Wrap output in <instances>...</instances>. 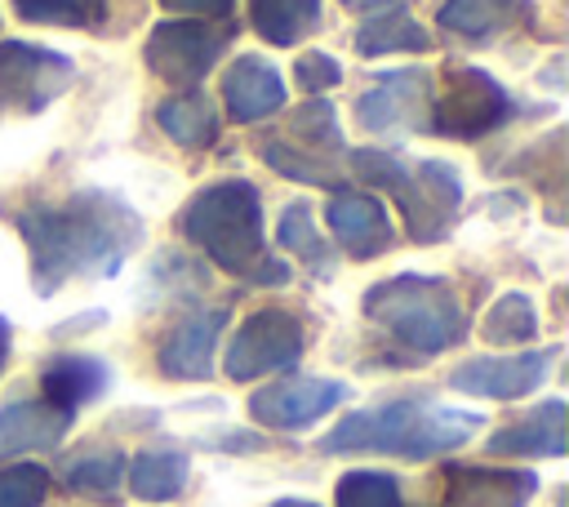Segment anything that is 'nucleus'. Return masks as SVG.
I'll use <instances>...</instances> for the list:
<instances>
[{
	"label": "nucleus",
	"mask_w": 569,
	"mask_h": 507,
	"mask_svg": "<svg viewBox=\"0 0 569 507\" xmlns=\"http://www.w3.org/2000/svg\"><path fill=\"white\" fill-rule=\"evenodd\" d=\"M538 334V307L525 298V294H502L489 316H485V338L489 342H533Z\"/></svg>",
	"instance_id": "27"
},
{
	"label": "nucleus",
	"mask_w": 569,
	"mask_h": 507,
	"mask_svg": "<svg viewBox=\"0 0 569 507\" xmlns=\"http://www.w3.org/2000/svg\"><path fill=\"white\" fill-rule=\"evenodd\" d=\"M551 347L542 351H520V356H476V360H462L453 369V387L467 391V396H485V400H520L529 396L547 369H551Z\"/></svg>",
	"instance_id": "12"
},
{
	"label": "nucleus",
	"mask_w": 569,
	"mask_h": 507,
	"mask_svg": "<svg viewBox=\"0 0 569 507\" xmlns=\"http://www.w3.org/2000/svg\"><path fill=\"white\" fill-rule=\"evenodd\" d=\"M480 427V414H462L431 400H391L378 409L347 414L325 440V454H351V449H378L400 458H431L467 445Z\"/></svg>",
	"instance_id": "3"
},
{
	"label": "nucleus",
	"mask_w": 569,
	"mask_h": 507,
	"mask_svg": "<svg viewBox=\"0 0 569 507\" xmlns=\"http://www.w3.org/2000/svg\"><path fill=\"white\" fill-rule=\"evenodd\" d=\"M356 49L369 53V58H378V53H422V49H431V36H427L422 22L409 18V9L391 4V9H382V13H373L356 27Z\"/></svg>",
	"instance_id": "22"
},
{
	"label": "nucleus",
	"mask_w": 569,
	"mask_h": 507,
	"mask_svg": "<svg viewBox=\"0 0 569 507\" xmlns=\"http://www.w3.org/2000/svg\"><path fill=\"white\" fill-rule=\"evenodd\" d=\"M178 231L196 249H204L222 271H231L249 285H284L289 280V262L271 258L262 245L258 187L244 178H227V182L196 191L187 200V209L178 213Z\"/></svg>",
	"instance_id": "2"
},
{
	"label": "nucleus",
	"mask_w": 569,
	"mask_h": 507,
	"mask_svg": "<svg viewBox=\"0 0 569 507\" xmlns=\"http://www.w3.org/2000/svg\"><path fill=\"white\" fill-rule=\"evenodd\" d=\"M249 27L267 44H298L320 27V0H249Z\"/></svg>",
	"instance_id": "23"
},
{
	"label": "nucleus",
	"mask_w": 569,
	"mask_h": 507,
	"mask_svg": "<svg viewBox=\"0 0 569 507\" xmlns=\"http://www.w3.org/2000/svg\"><path fill=\"white\" fill-rule=\"evenodd\" d=\"M71 427V414L44 405V400H18L0 409V458L27 454V449H53Z\"/></svg>",
	"instance_id": "18"
},
{
	"label": "nucleus",
	"mask_w": 569,
	"mask_h": 507,
	"mask_svg": "<svg viewBox=\"0 0 569 507\" xmlns=\"http://www.w3.org/2000/svg\"><path fill=\"white\" fill-rule=\"evenodd\" d=\"M156 125L178 147H209L218 138V111H213V98H204V93H178V98L160 102Z\"/></svg>",
	"instance_id": "24"
},
{
	"label": "nucleus",
	"mask_w": 569,
	"mask_h": 507,
	"mask_svg": "<svg viewBox=\"0 0 569 507\" xmlns=\"http://www.w3.org/2000/svg\"><path fill=\"white\" fill-rule=\"evenodd\" d=\"M298 356H302V325H298V316H289L280 307H262V311H253L236 329L222 365H227V378L249 382V378L289 369Z\"/></svg>",
	"instance_id": "9"
},
{
	"label": "nucleus",
	"mask_w": 569,
	"mask_h": 507,
	"mask_svg": "<svg viewBox=\"0 0 569 507\" xmlns=\"http://www.w3.org/2000/svg\"><path fill=\"white\" fill-rule=\"evenodd\" d=\"M160 4L173 9L178 18H182V13H187V18H227L236 0H160Z\"/></svg>",
	"instance_id": "33"
},
{
	"label": "nucleus",
	"mask_w": 569,
	"mask_h": 507,
	"mask_svg": "<svg viewBox=\"0 0 569 507\" xmlns=\"http://www.w3.org/2000/svg\"><path fill=\"white\" fill-rule=\"evenodd\" d=\"M498 458H560L565 445V400H547L533 414H525L520 422H507L489 436L485 445Z\"/></svg>",
	"instance_id": "16"
},
{
	"label": "nucleus",
	"mask_w": 569,
	"mask_h": 507,
	"mask_svg": "<svg viewBox=\"0 0 569 507\" xmlns=\"http://www.w3.org/2000/svg\"><path fill=\"white\" fill-rule=\"evenodd\" d=\"M267 507H320V503H307V498H280V503H267Z\"/></svg>",
	"instance_id": "35"
},
{
	"label": "nucleus",
	"mask_w": 569,
	"mask_h": 507,
	"mask_svg": "<svg viewBox=\"0 0 569 507\" xmlns=\"http://www.w3.org/2000/svg\"><path fill=\"white\" fill-rule=\"evenodd\" d=\"M227 44H231L227 27H213L204 18H164L147 36V67L160 80H169L178 89H191L209 76V67L218 62V53Z\"/></svg>",
	"instance_id": "6"
},
{
	"label": "nucleus",
	"mask_w": 569,
	"mask_h": 507,
	"mask_svg": "<svg viewBox=\"0 0 569 507\" xmlns=\"http://www.w3.org/2000/svg\"><path fill=\"white\" fill-rule=\"evenodd\" d=\"M13 9H18L27 22H58V27L93 22L89 0H13Z\"/></svg>",
	"instance_id": "31"
},
{
	"label": "nucleus",
	"mask_w": 569,
	"mask_h": 507,
	"mask_svg": "<svg viewBox=\"0 0 569 507\" xmlns=\"http://www.w3.org/2000/svg\"><path fill=\"white\" fill-rule=\"evenodd\" d=\"M342 400H347V382L338 378H280L249 396V418L271 431H302Z\"/></svg>",
	"instance_id": "10"
},
{
	"label": "nucleus",
	"mask_w": 569,
	"mask_h": 507,
	"mask_svg": "<svg viewBox=\"0 0 569 507\" xmlns=\"http://www.w3.org/2000/svg\"><path fill=\"white\" fill-rule=\"evenodd\" d=\"M222 102H227L231 120L258 125V120H267V116H276L284 107V80L262 58H236L222 71Z\"/></svg>",
	"instance_id": "14"
},
{
	"label": "nucleus",
	"mask_w": 569,
	"mask_h": 507,
	"mask_svg": "<svg viewBox=\"0 0 569 507\" xmlns=\"http://www.w3.org/2000/svg\"><path fill=\"white\" fill-rule=\"evenodd\" d=\"M507 111H511L507 89L493 76H485L480 67H453L445 93L427 111V129H436L445 138H480V133L498 129L507 120Z\"/></svg>",
	"instance_id": "7"
},
{
	"label": "nucleus",
	"mask_w": 569,
	"mask_h": 507,
	"mask_svg": "<svg viewBox=\"0 0 569 507\" xmlns=\"http://www.w3.org/2000/svg\"><path fill=\"white\" fill-rule=\"evenodd\" d=\"M351 169L356 178L373 182V187H387L396 200H400V213H405V231L427 245V240H440L449 231V222L458 218V205H462V182L458 173L445 165V160H427L418 169H409L400 156L391 151H351Z\"/></svg>",
	"instance_id": "5"
},
{
	"label": "nucleus",
	"mask_w": 569,
	"mask_h": 507,
	"mask_svg": "<svg viewBox=\"0 0 569 507\" xmlns=\"http://www.w3.org/2000/svg\"><path fill=\"white\" fill-rule=\"evenodd\" d=\"M9 360V320H0V369Z\"/></svg>",
	"instance_id": "34"
},
{
	"label": "nucleus",
	"mask_w": 569,
	"mask_h": 507,
	"mask_svg": "<svg viewBox=\"0 0 569 507\" xmlns=\"http://www.w3.org/2000/svg\"><path fill=\"white\" fill-rule=\"evenodd\" d=\"M18 231L31 249L40 294L76 276H116L142 245V218L111 191H76L67 205L22 209Z\"/></svg>",
	"instance_id": "1"
},
{
	"label": "nucleus",
	"mask_w": 569,
	"mask_h": 507,
	"mask_svg": "<svg viewBox=\"0 0 569 507\" xmlns=\"http://www.w3.org/2000/svg\"><path fill=\"white\" fill-rule=\"evenodd\" d=\"M280 245H284L289 254L307 258L311 267H325V271H329V254H325L320 231H316V222H311V209H307L302 200L284 205V213H280Z\"/></svg>",
	"instance_id": "29"
},
{
	"label": "nucleus",
	"mask_w": 569,
	"mask_h": 507,
	"mask_svg": "<svg viewBox=\"0 0 569 507\" xmlns=\"http://www.w3.org/2000/svg\"><path fill=\"white\" fill-rule=\"evenodd\" d=\"M67 489L76 494H89V498H116L120 480H124V454L120 449H89L80 458L67 463L62 471Z\"/></svg>",
	"instance_id": "26"
},
{
	"label": "nucleus",
	"mask_w": 569,
	"mask_h": 507,
	"mask_svg": "<svg viewBox=\"0 0 569 507\" xmlns=\"http://www.w3.org/2000/svg\"><path fill=\"white\" fill-rule=\"evenodd\" d=\"M222 325H227V311H200V316L178 320L169 329V338L160 342V356H156L160 374L164 378H209Z\"/></svg>",
	"instance_id": "15"
},
{
	"label": "nucleus",
	"mask_w": 569,
	"mask_h": 507,
	"mask_svg": "<svg viewBox=\"0 0 569 507\" xmlns=\"http://www.w3.org/2000/svg\"><path fill=\"white\" fill-rule=\"evenodd\" d=\"M111 382V369L93 356H58L44 365L40 387H44V405L76 414L80 405H89L93 396H102V387Z\"/></svg>",
	"instance_id": "19"
},
{
	"label": "nucleus",
	"mask_w": 569,
	"mask_h": 507,
	"mask_svg": "<svg viewBox=\"0 0 569 507\" xmlns=\"http://www.w3.org/2000/svg\"><path fill=\"white\" fill-rule=\"evenodd\" d=\"M187 471H191L187 454H178V449H142L133 458V467H129V489L142 503H169V498L182 494Z\"/></svg>",
	"instance_id": "25"
},
{
	"label": "nucleus",
	"mask_w": 569,
	"mask_h": 507,
	"mask_svg": "<svg viewBox=\"0 0 569 507\" xmlns=\"http://www.w3.org/2000/svg\"><path fill=\"white\" fill-rule=\"evenodd\" d=\"M365 316L418 356H440L462 342L467 320L453 289L436 276H391L365 294Z\"/></svg>",
	"instance_id": "4"
},
{
	"label": "nucleus",
	"mask_w": 569,
	"mask_h": 507,
	"mask_svg": "<svg viewBox=\"0 0 569 507\" xmlns=\"http://www.w3.org/2000/svg\"><path fill=\"white\" fill-rule=\"evenodd\" d=\"M529 13V0H445L436 22L453 36H467V40H485L493 31H507L516 27L520 18Z\"/></svg>",
	"instance_id": "21"
},
{
	"label": "nucleus",
	"mask_w": 569,
	"mask_h": 507,
	"mask_svg": "<svg viewBox=\"0 0 569 507\" xmlns=\"http://www.w3.org/2000/svg\"><path fill=\"white\" fill-rule=\"evenodd\" d=\"M325 218H329V231L338 236V245L360 262L391 249V218H387L382 200H373L365 191H338L325 205Z\"/></svg>",
	"instance_id": "13"
},
{
	"label": "nucleus",
	"mask_w": 569,
	"mask_h": 507,
	"mask_svg": "<svg viewBox=\"0 0 569 507\" xmlns=\"http://www.w3.org/2000/svg\"><path fill=\"white\" fill-rule=\"evenodd\" d=\"M427 111H431V76L418 67L391 71L382 76L369 93H360L356 102V120L369 133H400V129H427Z\"/></svg>",
	"instance_id": "11"
},
{
	"label": "nucleus",
	"mask_w": 569,
	"mask_h": 507,
	"mask_svg": "<svg viewBox=\"0 0 569 507\" xmlns=\"http://www.w3.org/2000/svg\"><path fill=\"white\" fill-rule=\"evenodd\" d=\"M347 9H369V4H387V0H342Z\"/></svg>",
	"instance_id": "36"
},
{
	"label": "nucleus",
	"mask_w": 569,
	"mask_h": 507,
	"mask_svg": "<svg viewBox=\"0 0 569 507\" xmlns=\"http://www.w3.org/2000/svg\"><path fill=\"white\" fill-rule=\"evenodd\" d=\"M538 489L533 471H493V467H453L449 494L440 507H525Z\"/></svg>",
	"instance_id": "17"
},
{
	"label": "nucleus",
	"mask_w": 569,
	"mask_h": 507,
	"mask_svg": "<svg viewBox=\"0 0 569 507\" xmlns=\"http://www.w3.org/2000/svg\"><path fill=\"white\" fill-rule=\"evenodd\" d=\"M76 67L67 53L27 40H0V107L44 111L62 89H71Z\"/></svg>",
	"instance_id": "8"
},
{
	"label": "nucleus",
	"mask_w": 569,
	"mask_h": 507,
	"mask_svg": "<svg viewBox=\"0 0 569 507\" xmlns=\"http://www.w3.org/2000/svg\"><path fill=\"white\" fill-rule=\"evenodd\" d=\"M276 142H280V147H289L293 156H302V160L320 165V169H333V165H329V156H338V151H342V133H338L333 107H329L325 98H320V102L298 107V111L289 116L284 133H280Z\"/></svg>",
	"instance_id": "20"
},
{
	"label": "nucleus",
	"mask_w": 569,
	"mask_h": 507,
	"mask_svg": "<svg viewBox=\"0 0 569 507\" xmlns=\"http://www.w3.org/2000/svg\"><path fill=\"white\" fill-rule=\"evenodd\" d=\"M338 507H400V480L387 471H347L338 480Z\"/></svg>",
	"instance_id": "28"
},
{
	"label": "nucleus",
	"mask_w": 569,
	"mask_h": 507,
	"mask_svg": "<svg viewBox=\"0 0 569 507\" xmlns=\"http://www.w3.org/2000/svg\"><path fill=\"white\" fill-rule=\"evenodd\" d=\"M49 494V471L40 463H13L0 471V507H40Z\"/></svg>",
	"instance_id": "30"
},
{
	"label": "nucleus",
	"mask_w": 569,
	"mask_h": 507,
	"mask_svg": "<svg viewBox=\"0 0 569 507\" xmlns=\"http://www.w3.org/2000/svg\"><path fill=\"white\" fill-rule=\"evenodd\" d=\"M293 76H298V84H302L307 93H325V89H333V84L342 80V67H338V58H329V53H302L298 67H293Z\"/></svg>",
	"instance_id": "32"
}]
</instances>
